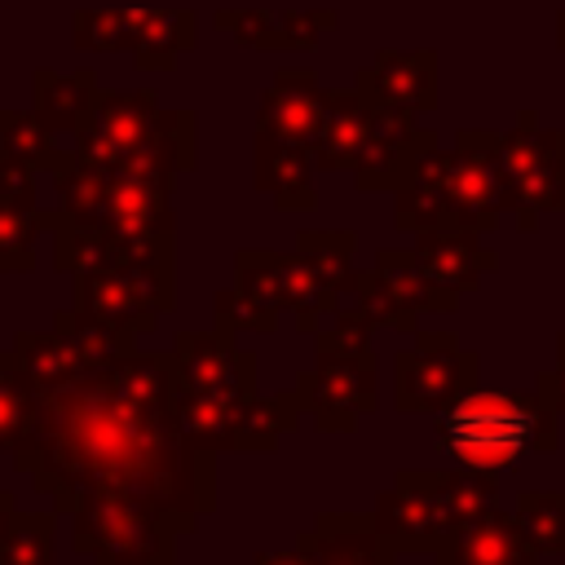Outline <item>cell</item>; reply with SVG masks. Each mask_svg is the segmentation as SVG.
Segmentation results:
<instances>
[{"instance_id":"38","label":"cell","mask_w":565,"mask_h":565,"mask_svg":"<svg viewBox=\"0 0 565 565\" xmlns=\"http://www.w3.org/2000/svg\"><path fill=\"white\" fill-rule=\"evenodd\" d=\"M556 49H561V53H565V9H561V13H556Z\"/></svg>"},{"instance_id":"31","label":"cell","mask_w":565,"mask_h":565,"mask_svg":"<svg viewBox=\"0 0 565 565\" xmlns=\"http://www.w3.org/2000/svg\"><path fill=\"white\" fill-rule=\"evenodd\" d=\"M53 512H18L9 534L0 539V565H53Z\"/></svg>"},{"instance_id":"6","label":"cell","mask_w":565,"mask_h":565,"mask_svg":"<svg viewBox=\"0 0 565 565\" xmlns=\"http://www.w3.org/2000/svg\"><path fill=\"white\" fill-rule=\"evenodd\" d=\"M181 521L137 490H84L71 508V543L93 565H159L172 561Z\"/></svg>"},{"instance_id":"37","label":"cell","mask_w":565,"mask_h":565,"mask_svg":"<svg viewBox=\"0 0 565 565\" xmlns=\"http://www.w3.org/2000/svg\"><path fill=\"white\" fill-rule=\"evenodd\" d=\"M13 516H18V508H13V494H9V490H0V539L9 534Z\"/></svg>"},{"instance_id":"40","label":"cell","mask_w":565,"mask_h":565,"mask_svg":"<svg viewBox=\"0 0 565 565\" xmlns=\"http://www.w3.org/2000/svg\"><path fill=\"white\" fill-rule=\"evenodd\" d=\"M159 565H177V561H159Z\"/></svg>"},{"instance_id":"25","label":"cell","mask_w":565,"mask_h":565,"mask_svg":"<svg viewBox=\"0 0 565 565\" xmlns=\"http://www.w3.org/2000/svg\"><path fill=\"white\" fill-rule=\"evenodd\" d=\"M40 419V393L26 380L13 349L0 353V450H22Z\"/></svg>"},{"instance_id":"30","label":"cell","mask_w":565,"mask_h":565,"mask_svg":"<svg viewBox=\"0 0 565 565\" xmlns=\"http://www.w3.org/2000/svg\"><path fill=\"white\" fill-rule=\"evenodd\" d=\"M0 146L26 159L35 172H49L62 141L49 132V124L35 110H0Z\"/></svg>"},{"instance_id":"26","label":"cell","mask_w":565,"mask_h":565,"mask_svg":"<svg viewBox=\"0 0 565 565\" xmlns=\"http://www.w3.org/2000/svg\"><path fill=\"white\" fill-rule=\"evenodd\" d=\"M327 287H335L344 300L353 291V252H358V234L353 230H300L296 247H291Z\"/></svg>"},{"instance_id":"1","label":"cell","mask_w":565,"mask_h":565,"mask_svg":"<svg viewBox=\"0 0 565 565\" xmlns=\"http://www.w3.org/2000/svg\"><path fill=\"white\" fill-rule=\"evenodd\" d=\"M177 362L163 353H119L57 393H40V419L13 463L71 512L84 490H137L163 503L181 530L216 508V455L185 441L177 419Z\"/></svg>"},{"instance_id":"13","label":"cell","mask_w":565,"mask_h":565,"mask_svg":"<svg viewBox=\"0 0 565 565\" xmlns=\"http://www.w3.org/2000/svg\"><path fill=\"white\" fill-rule=\"evenodd\" d=\"M375 115H428L437 110V53L433 49H380L353 79Z\"/></svg>"},{"instance_id":"8","label":"cell","mask_w":565,"mask_h":565,"mask_svg":"<svg viewBox=\"0 0 565 565\" xmlns=\"http://www.w3.org/2000/svg\"><path fill=\"white\" fill-rule=\"evenodd\" d=\"M481 358L455 331H415V344L393 358V406L402 415H441L477 388Z\"/></svg>"},{"instance_id":"22","label":"cell","mask_w":565,"mask_h":565,"mask_svg":"<svg viewBox=\"0 0 565 565\" xmlns=\"http://www.w3.org/2000/svg\"><path fill=\"white\" fill-rule=\"evenodd\" d=\"M102 84L93 71H49L40 66L31 75V110L49 124V132L66 146L71 132L79 128V119L88 115V106L97 102Z\"/></svg>"},{"instance_id":"12","label":"cell","mask_w":565,"mask_h":565,"mask_svg":"<svg viewBox=\"0 0 565 565\" xmlns=\"http://www.w3.org/2000/svg\"><path fill=\"white\" fill-rule=\"evenodd\" d=\"M172 362L185 393L199 397H256V353L234 344V331H177L172 335Z\"/></svg>"},{"instance_id":"4","label":"cell","mask_w":565,"mask_h":565,"mask_svg":"<svg viewBox=\"0 0 565 565\" xmlns=\"http://www.w3.org/2000/svg\"><path fill=\"white\" fill-rule=\"evenodd\" d=\"M499 508L494 472H397L375 499L371 525L393 552H441L468 521Z\"/></svg>"},{"instance_id":"11","label":"cell","mask_w":565,"mask_h":565,"mask_svg":"<svg viewBox=\"0 0 565 565\" xmlns=\"http://www.w3.org/2000/svg\"><path fill=\"white\" fill-rule=\"evenodd\" d=\"M159 110L163 106L150 88H102L66 146L102 168H119L146 146Z\"/></svg>"},{"instance_id":"34","label":"cell","mask_w":565,"mask_h":565,"mask_svg":"<svg viewBox=\"0 0 565 565\" xmlns=\"http://www.w3.org/2000/svg\"><path fill=\"white\" fill-rule=\"evenodd\" d=\"M35 177H40V172H35L26 159H18L13 150L0 146V194H4L13 207L40 212V207H35Z\"/></svg>"},{"instance_id":"32","label":"cell","mask_w":565,"mask_h":565,"mask_svg":"<svg viewBox=\"0 0 565 565\" xmlns=\"http://www.w3.org/2000/svg\"><path fill=\"white\" fill-rule=\"evenodd\" d=\"M40 212H22L0 194V274H31L40 265L35 256V234H40Z\"/></svg>"},{"instance_id":"29","label":"cell","mask_w":565,"mask_h":565,"mask_svg":"<svg viewBox=\"0 0 565 565\" xmlns=\"http://www.w3.org/2000/svg\"><path fill=\"white\" fill-rule=\"evenodd\" d=\"M512 516L534 552L565 556V490H525Z\"/></svg>"},{"instance_id":"2","label":"cell","mask_w":565,"mask_h":565,"mask_svg":"<svg viewBox=\"0 0 565 565\" xmlns=\"http://www.w3.org/2000/svg\"><path fill=\"white\" fill-rule=\"evenodd\" d=\"M499 137L494 128H459L441 150L433 146L411 181L393 194V225L402 234H424L441 225H463L477 234L499 230L508 212L503 172H499Z\"/></svg>"},{"instance_id":"35","label":"cell","mask_w":565,"mask_h":565,"mask_svg":"<svg viewBox=\"0 0 565 565\" xmlns=\"http://www.w3.org/2000/svg\"><path fill=\"white\" fill-rule=\"evenodd\" d=\"M534 388L556 406V415H565V331L556 335V366L534 375Z\"/></svg>"},{"instance_id":"17","label":"cell","mask_w":565,"mask_h":565,"mask_svg":"<svg viewBox=\"0 0 565 565\" xmlns=\"http://www.w3.org/2000/svg\"><path fill=\"white\" fill-rule=\"evenodd\" d=\"M415 265L424 269L428 282L455 291V296H468L481 287L486 274L499 269V252H490L481 243L477 230H463V225H441V230H424L415 234Z\"/></svg>"},{"instance_id":"10","label":"cell","mask_w":565,"mask_h":565,"mask_svg":"<svg viewBox=\"0 0 565 565\" xmlns=\"http://www.w3.org/2000/svg\"><path fill=\"white\" fill-rule=\"evenodd\" d=\"M300 411L322 428V433H353L362 415L375 411V353L353 349V353H331L318 349L313 366L300 371L296 380Z\"/></svg>"},{"instance_id":"33","label":"cell","mask_w":565,"mask_h":565,"mask_svg":"<svg viewBox=\"0 0 565 565\" xmlns=\"http://www.w3.org/2000/svg\"><path fill=\"white\" fill-rule=\"evenodd\" d=\"M212 318H216V327L221 331H256V335H274L278 331V322L274 318H265L252 300H243L234 287H221L216 296H212Z\"/></svg>"},{"instance_id":"27","label":"cell","mask_w":565,"mask_h":565,"mask_svg":"<svg viewBox=\"0 0 565 565\" xmlns=\"http://www.w3.org/2000/svg\"><path fill=\"white\" fill-rule=\"evenodd\" d=\"M282 260L287 252H265V247H243L234 252V291L243 300H252L265 318H287V305H282Z\"/></svg>"},{"instance_id":"3","label":"cell","mask_w":565,"mask_h":565,"mask_svg":"<svg viewBox=\"0 0 565 565\" xmlns=\"http://www.w3.org/2000/svg\"><path fill=\"white\" fill-rule=\"evenodd\" d=\"M556 406L530 393H490L472 388L437 415V450H446L459 468L499 472L516 468L525 455H552L556 441Z\"/></svg>"},{"instance_id":"36","label":"cell","mask_w":565,"mask_h":565,"mask_svg":"<svg viewBox=\"0 0 565 565\" xmlns=\"http://www.w3.org/2000/svg\"><path fill=\"white\" fill-rule=\"evenodd\" d=\"M252 565H313V556H309V547H305V543H296L291 552H269V556H256Z\"/></svg>"},{"instance_id":"20","label":"cell","mask_w":565,"mask_h":565,"mask_svg":"<svg viewBox=\"0 0 565 565\" xmlns=\"http://www.w3.org/2000/svg\"><path fill=\"white\" fill-rule=\"evenodd\" d=\"M534 547L530 539L521 534L516 516L490 508L481 512L477 521H468L446 547H441V561L437 565H534Z\"/></svg>"},{"instance_id":"5","label":"cell","mask_w":565,"mask_h":565,"mask_svg":"<svg viewBox=\"0 0 565 565\" xmlns=\"http://www.w3.org/2000/svg\"><path fill=\"white\" fill-rule=\"evenodd\" d=\"M71 309L97 327L150 335L177 309V243L71 274Z\"/></svg>"},{"instance_id":"24","label":"cell","mask_w":565,"mask_h":565,"mask_svg":"<svg viewBox=\"0 0 565 565\" xmlns=\"http://www.w3.org/2000/svg\"><path fill=\"white\" fill-rule=\"evenodd\" d=\"M194 44H199V18L190 9H141L137 44L128 57L141 71H172L181 53H190Z\"/></svg>"},{"instance_id":"19","label":"cell","mask_w":565,"mask_h":565,"mask_svg":"<svg viewBox=\"0 0 565 565\" xmlns=\"http://www.w3.org/2000/svg\"><path fill=\"white\" fill-rule=\"evenodd\" d=\"M252 177H256V190L269 194V203L278 212H313L318 207V190H313L318 168H313V159H309L305 146L256 137Z\"/></svg>"},{"instance_id":"7","label":"cell","mask_w":565,"mask_h":565,"mask_svg":"<svg viewBox=\"0 0 565 565\" xmlns=\"http://www.w3.org/2000/svg\"><path fill=\"white\" fill-rule=\"evenodd\" d=\"M499 172L508 212L521 234H534L547 212H565V159L556 128H543L539 110H516L499 137Z\"/></svg>"},{"instance_id":"28","label":"cell","mask_w":565,"mask_h":565,"mask_svg":"<svg viewBox=\"0 0 565 565\" xmlns=\"http://www.w3.org/2000/svg\"><path fill=\"white\" fill-rule=\"evenodd\" d=\"M141 9H75L71 44L79 53H132Z\"/></svg>"},{"instance_id":"18","label":"cell","mask_w":565,"mask_h":565,"mask_svg":"<svg viewBox=\"0 0 565 565\" xmlns=\"http://www.w3.org/2000/svg\"><path fill=\"white\" fill-rule=\"evenodd\" d=\"M371 119H375V110L362 102L358 88H327L322 124L309 146L313 168L318 172H353V163L371 137Z\"/></svg>"},{"instance_id":"9","label":"cell","mask_w":565,"mask_h":565,"mask_svg":"<svg viewBox=\"0 0 565 565\" xmlns=\"http://www.w3.org/2000/svg\"><path fill=\"white\" fill-rule=\"evenodd\" d=\"M349 305L362 309L375 327H393L402 335H415L424 313H455L459 296L437 287V282H428L424 269L415 265L411 247L406 252L384 247V252L371 256V269L353 274Z\"/></svg>"},{"instance_id":"16","label":"cell","mask_w":565,"mask_h":565,"mask_svg":"<svg viewBox=\"0 0 565 565\" xmlns=\"http://www.w3.org/2000/svg\"><path fill=\"white\" fill-rule=\"evenodd\" d=\"M322 106H327V88L318 84V75L300 66H282L260 93L256 137H274V141H291L309 150L322 124Z\"/></svg>"},{"instance_id":"15","label":"cell","mask_w":565,"mask_h":565,"mask_svg":"<svg viewBox=\"0 0 565 565\" xmlns=\"http://www.w3.org/2000/svg\"><path fill=\"white\" fill-rule=\"evenodd\" d=\"M212 26L256 53H309L340 26L335 9H216Z\"/></svg>"},{"instance_id":"21","label":"cell","mask_w":565,"mask_h":565,"mask_svg":"<svg viewBox=\"0 0 565 565\" xmlns=\"http://www.w3.org/2000/svg\"><path fill=\"white\" fill-rule=\"evenodd\" d=\"M296 543L309 547L313 565H393V547L375 534L371 516L353 512H327L313 530H305Z\"/></svg>"},{"instance_id":"39","label":"cell","mask_w":565,"mask_h":565,"mask_svg":"<svg viewBox=\"0 0 565 565\" xmlns=\"http://www.w3.org/2000/svg\"><path fill=\"white\" fill-rule=\"evenodd\" d=\"M556 141H561V159H565V128H556Z\"/></svg>"},{"instance_id":"23","label":"cell","mask_w":565,"mask_h":565,"mask_svg":"<svg viewBox=\"0 0 565 565\" xmlns=\"http://www.w3.org/2000/svg\"><path fill=\"white\" fill-rule=\"evenodd\" d=\"M13 353H18L22 371H26V380L35 384V393H57L71 380H79L84 371H93L79 358V349L57 327H49V331H18L13 335Z\"/></svg>"},{"instance_id":"14","label":"cell","mask_w":565,"mask_h":565,"mask_svg":"<svg viewBox=\"0 0 565 565\" xmlns=\"http://www.w3.org/2000/svg\"><path fill=\"white\" fill-rule=\"evenodd\" d=\"M433 146H441L437 132L424 128L415 115H375L371 137L353 163V185L362 194H397Z\"/></svg>"}]
</instances>
